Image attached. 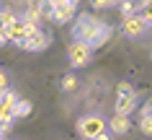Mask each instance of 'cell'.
I'll list each match as a JSON object with an SVG mask.
<instances>
[{"label": "cell", "instance_id": "cell-1", "mask_svg": "<svg viewBox=\"0 0 152 140\" xmlns=\"http://www.w3.org/2000/svg\"><path fill=\"white\" fill-rule=\"evenodd\" d=\"M108 26L103 21H98L96 16H88V13H80V16L75 18V24H72V36L75 41H80L85 47H98V44H103L108 39Z\"/></svg>", "mask_w": 152, "mask_h": 140}, {"label": "cell", "instance_id": "cell-2", "mask_svg": "<svg viewBox=\"0 0 152 140\" xmlns=\"http://www.w3.org/2000/svg\"><path fill=\"white\" fill-rule=\"evenodd\" d=\"M16 91H0V132H8L10 127H13V122H16Z\"/></svg>", "mask_w": 152, "mask_h": 140}, {"label": "cell", "instance_id": "cell-3", "mask_svg": "<svg viewBox=\"0 0 152 140\" xmlns=\"http://www.w3.org/2000/svg\"><path fill=\"white\" fill-rule=\"evenodd\" d=\"M36 29H39V24H31V21H26L23 16H16L13 21H10V26L5 29V31H8L10 44H18V47H21V44H23V41L28 39L34 31H36Z\"/></svg>", "mask_w": 152, "mask_h": 140}, {"label": "cell", "instance_id": "cell-4", "mask_svg": "<svg viewBox=\"0 0 152 140\" xmlns=\"http://www.w3.org/2000/svg\"><path fill=\"white\" fill-rule=\"evenodd\" d=\"M134 109H137V91L126 81H121L119 83V96H116V114L129 117Z\"/></svg>", "mask_w": 152, "mask_h": 140}, {"label": "cell", "instance_id": "cell-5", "mask_svg": "<svg viewBox=\"0 0 152 140\" xmlns=\"http://www.w3.org/2000/svg\"><path fill=\"white\" fill-rule=\"evenodd\" d=\"M75 13H77V3H72V0H57V3H52V16H49V21L52 24H70L72 18H75Z\"/></svg>", "mask_w": 152, "mask_h": 140}, {"label": "cell", "instance_id": "cell-6", "mask_svg": "<svg viewBox=\"0 0 152 140\" xmlns=\"http://www.w3.org/2000/svg\"><path fill=\"white\" fill-rule=\"evenodd\" d=\"M77 130H80V135L85 140H96L98 135L106 130V122L101 117H96V114H85V117L77 119Z\"/></svg>", "mask_w": 152, "mask_h": 140}, {"label": "cell", "instance_id": "cell-7", "mask_svg": "<svg viewBox=\"0 0 152 140\" xmlns=\"http://www.w3.org/2000/svg\"><path fill=\"white\" fill-rule=\"evenodd\" d=\"M49 41H52V34H49V29H44V26H39L36 31L28 36V39L21 44L23 50H28V52H41V50H47L49 47Z\"/></svg>", "mask_w": 152, "mask_h": 140}, {"label": "cell", "instance_id": "cell-8", "mask_svg": "<svg viewBox=\"0 0 152 140\" xmlns=\"http://www.w3.org/2000/svg\"><path fill=\"white\" fill-rule=\"evenodd\" d=\"M67 57H70L72 67H83V65H88V62H90L93 50L85 47V44H80V41H72L70 47H67Z\"/></svg>", "mask_w": 152, "mask_h": 140}, {"label": "cell", "instance_id": "cell-9", "mask_svg": "<svg viewBox=\"0 0 152 140\" xmlns=\"http://www.w3.org/2000/svg\"><path fill=\"white\" fill-rule=\"evenodd\" d=\"M147 29H150V26H147V21L142 18V13H139V16L124 18V24H121V34H124V36H132V39H134V36H142Z\"/></svg>", "mask_w": 152, "mask_h": 140}, {"label": "cell", "instance_id": "cell-10", "mask_svg": "<svg viewBox=\"0 0 152 140\" xmlns=\"http://www.w3.org/2000/svg\"><path fill=\"white\" fill-rule=\"evenodd\" d=\"M129 117H124V114H113L111 117V124H108V132L111 135H124V132L129 130Z\"/></svg>", "mask_w": 152, "mask_h": 140}, {"label": "cell", "instance_id": "cell-11", "mask_svg": "<svg viewBox=\"0 0 152 140\" xmlns=\"http://www.w3.org/2000/svg\"><path fill=\"white\" fill-rule=\"evenodd\" d=\"M142 10H144V3H121V13H124V18L139 16Z\"/></svg>", "mask_w": 152, "mask_h": 140}, {"label": "cell", "instance_id": "cell-12", "mask_svg": "<svg viewBox=\"0 0 152 140\" xmlns=\"http://www.w3.org/2000/svg\"><path fill=\"white\" fill-rule=\"evenodd\" d=\"M31 101H28V99H18L16 101V119H18V117H28V114H31Z\"/></svg>", "mask_w": 152, "mask_h": 140}, {"label": "cell", "instance_id": "cell-13", "mask_svg": "<svg viewBox=\"0 0 152 140\" xmlns=\"http://www.w3.org/2000/svg\"><path fill=\"white\" fill-rule=\"evenodd\" d=\"M16 16H18L16 10H10V8H0V29H8L10 21H13Z\"/></svg>", "mask_w": 152, "mask_h": 140}, {"label": "cell", "instance_id": "cell-14", "mask_svg": "<svg viewBox=\"0 0 152 140\" xmlns=\"http://www.w3.org/2000/svg\"><path fill=\"white\" fill-rule=\"evenodd\" d=\"M139 130L144 135H152V117H139Z\"/></svg>", "mask_w": 152, "mask_h": 140}, {"label": "cell", "instance_id": "cell-15", "mask_svg": "<svg viewBox=\"0 0 152 140\" xmlns=\"http://www.w3.org/2000/svg\"><path fill=\"white\" fill-rule=\"evenodd\" d=\"M75 86H77V78L75 75H64L62 78V88L64 91H75Z\"/></svg>", "mask_w": 152, "mask_h": 140}, {"label": "cell", "instance_id": "cell-16", "mask_svg": "<svg viewBox=\"0 0 152 140\" xmlns=\"http://www.w3.org/2000/svg\"><path fill=\"white\" fill-rule=\"evenodd\" d=\"M142 18H144V21H147V26H152V3H144Z\"/></svg>", "mask_w": 152, "mask_h": 140}, {"label": "cell", "instance_id": "cell-17", "mask_svg": "<svg viewBox=\"0 0 152 140\" xmlns=\"http://www.w3.org/2000/svg\"><path fill=\"white\" fill-rule=\"evenodd\" d=\"M5 44H10V39H8V31H5V29H0V47H5Z\"/></svg>", "mask_w": 152, "mask_h": 140}, {"label": "cell", "instance_id": "cell-18", "mask_svg": "<svg viewBox=\"0 0 152 140\" xmlns=\"http://www.w3.org/2000/svg\"><path fill=\"white\" fill-rule=\"evenodd\" d=\"M142 117H152V101H147V104H144V109H142Z\"/></svg>", "mask_w": 152, "mask_h": 140}, {"label": "cell", "instance_id": "cell-19", "mask_svg": "<svg viewBox=\"0 0 152 140\" xmlns=\"http://www.w3.org/2000/svg\"><path fill=\"white\" fill-rule=\"evenodd\" d=\"M96 140H113V135H111V132H108V130H103V132H101V135H98Z\"/></svg>", "mask_w": 152, "mask_h": 140}, {"label": "cell", "instance_id": "cell-20", "mask_svg": "<svg viewBox=\"0 0 152 140\" xmlns=\"http://www.w3.org/2000/svg\"><path fill=\"white\" fill-rule=\"evenodd\" d=\"M5 83H8V81H5V73L0 70V91H5Z\"/></svg>", "mask_w": 152, "mask_h": 140}, {"label": "cell", "instance_id": "cell-21", "mask_svg": "<svg viewBox=\"0 0 152 140\" xmlns=\"http://www.w3.org/2000/svg\"><path fill=\"white\" fill-rule=\"evenodd\" d=\"M0 135H3V132H0Z\"/></svg>", "mask_w": 152, "mask_h": 140}]
</instances>
